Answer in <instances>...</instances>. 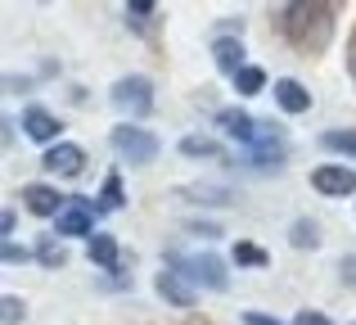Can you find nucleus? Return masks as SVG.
Masks as SVG:
<instances>
[{"label": "nucleus", "mask_w": 356, "mask_h": 325, "mask_svg": "<svg viewBox=\"0 0 356 325\" xmlns=\"http://www.w3.org/2000/svg\"><path fill=\"white\" fill-rule=\"evenodd\" d=\"M293 325H330V317H321V312H298Z\"/></svg>", "instance_id": "obj_26"}, {"label": "nucleus", "mask_w": 356, "mask_h": 325, "mask_svg": "<svg viewBox=\"0 0 356 325\" xmlns=\"http://www.w3.org/2000/svg\"><path fill=\"white\" fill-rule=\"evenodd\" d=\"M212 54H217V68L230 72V77H239V72L248 68V63H243V41H239V36H217Z\"/></svg>", "instance_id": "obj_14"}, {"label": "nucleus", "mask_w": 356, "mask_h": 325, "mask_svg": "<svg viewBox=\"0 0 356 325\" xmlns=\"http://www.w3.org/2000/svg\"><path fill=\"white\" fill-rule=\"evenodd\" d=\"M289 239H293V248H316V244H321V235H316V221L298 217L293 230H289Z\"/></svg>", "instance_id": "obj_21"}, {"label": "nucleus", "mask_w": 356, "mask_h": 325, "mask_svg": "<svg viewBox=\"0 0 356 325\" xmlns=\"http://www.w3.org/2000/svg\"><path fill=\"white\" fill-rule=\"evenodd\" d=\"M172 267L181 276H190L194 285H208V290H226V285H230L226 262H221V257H212V253H203V257H172Z\"/></svg>", "instance_id": "obj_4"}, {"label": "nucleus", "mask_w": 356, "mask_h": 325, "mask_svg": "<svg viewBox=\"0 0 356 325\" xmlns=\"http://www.w3.org/2000/svg\"><path fill=\"white\" fill-rule=\"evenodd\" d=\"M217 127L230 136V141H239V145H257L261 141V122H252L243 109H221V113H217Z\"/></svg>", "instance_id": "obj_11"}, {"label": "nucleus", "mask_w": 356, "mask_h": 325, "mask_svg": "<svg viewBox=\"0 0 356 325\" xmlns=\"http://www.w3.org/2000/svg\"><path fill=\"white\" fill-rule=\"evenodd\" d=\"M27 248H18V244H5V267H18V262H27Z\"/></svg>", "instance_id": "obj_25"}, {"label": "nucleus", "mask_w": 356, "mask_h": 325, "mask_svg": "<svg viewBox=\"0 0 356 325\" xmlns=\"http://www.w3.org/2000/svg\"><path fill=\"white\" fill-rule=\"evenodd\" d=\"M312 185L321 194H330V199H348V194H356V172L348 163H325L312 172Z\"/></svg>", "instance_id": "obj_5"}, {"label": "nucleus", "mask_w": 356, "mask_h": 325, "mask_svg": "<svg viewBox=\"0 0 356 325\" xmlns=\"http://www.w3.org/2000/svg\"><path fill=\"white\" fill-rule=\"evenodd\" d=\"M154 290L163 294V299L172 303V308H194V280H190V276H181V271H176L172 262H167L163 271H158Z\"/></svg>", "instance_id": "obj_7"}, {"label": "nucleus", "mask_w": 356, "mask_h": 325, "mask_svg": "<svg viewBox=\"0 0 356 325\" xmlns=\"http://www.w3.org/2000/svg\"><path fill=\"white\" fill-rule=\"evenodd\" d=\"M235 262H239V267H266L270 257L261 253L257 244H248V239H239V244H235Z\"/></svg>", "instance_id": "obj_22"}, {"label": "nucleus", "mask_w": 356, "mask_h": 325, "mask_svg": "<svg viewBox=\"0 0 356 325\" xmlns=\"http://www.w3.org/2000/svg\"><path fill=\"white\" fill-rule=\"evenodd\" d=\"M235 90L239 95H261V90H266V72H261L257 63H248V68L235 77Z\"/></svg>", "instance_id": "obj_19"}, {"label": "nucleus", "mask_w": 356, "mask_h": 325, "mask_svg": "<svg viewBox=\"0 0 356 325\" xmlns=\"http://www.w3.org/2000/svg\"><path fill=\"white\" fill-rule=\"evenodd\" d=\"M348 68H352V77H356V45H352V54H348Z\"/></svg>", "instance_id": "obj_28"}, {"label": "nucleus", "mask_w": 356, "mask_h": 325, "mask_svg": "<svg viewBox=\"0 0 356 325\" xmlns=\"http://www.w3.org/2000/svg\"><path fill=\"white\" fill-rule=\"evenodd\" d=\"M280 159H284V145L280 141H266V136H261V141L252 145V163L257 167H280Z\"/></svg>", "instance_id": "obj_20"}, {"label": "nucleus", "mask_w": 356, "mask_h": 325, "mask_svg": "<svg viewBox=\"0 0 356 325\" xmlns=\"http://www.w3.org/2000/svg\"><path fill=\"white\" fill-rule=\"evenodd\" d=\"M23 203H27V212H36V217H59L68 203H63V194L54 190V185H45V181H32V185H23Z\"/></svg>", "instance_id": "obj_10"}, {"label": "nucleus", "mask_w": 356, "mask_h": 325, "mask_svg": "<svg viewBox=\"0 0 356 325\" xmlns=\"http://www.w3.org/2000/svg\"><path fill=\"white\" fill-rule=\"evenodd\" d=\"M275 104L284 109V113H307V109H312V90L302 86V81H293V77H280L275 81Z\"/></svg>", "instance_id": "obj_12"}, {"label": "nucleus", "mask_w": 356, "mask_h": 325, "mask_svg": "<svg viewBox=\"0 0 356 325\" xmlns=\"http://www.w3.org/2000/svg\"><path fill=\"white\" fill-rule=\"evenodd\" d=\"M36 262H41V267H50V271H59V267L68 262V248H63L54 235H45L41 244H36Z\"/></svg>", "instance_id": "obj_17"}, {"label": "nucleus", "mask_w": 356, "mask_h": 325, "mask_svg": "<svg viewBox=\"0 0 356 325\" xmlns=\"http://www.w3.org/2000/svg\"><path fill=\"white\" fill-rule=\"evenodd\" d=\"M321 145L330 154H348V159H356V132H352V127H348V132H325Z\"/></svg>", "instance_id": "obj_18"}, {"label": "nucleus", "mask_w": 356, "mask_h": 325, "mask_svg": "<svg viewBox=\"0 0 356 325\" xmlns=\"http://www.w3.org/2000/svg\"><path fill=\"white\" fill-rule=\"evenodd\" d=\"M113 104L131 118H145L154 109V81L149 77H122L113 81Z\"/></svg>", "instance_id": "obj_3"}, {"label": "nucleus", "mask_w": 356, "mask_h": 325, "mask_svg": "<svg viewBox=\"0 0 356 325\" xmlns=\"http://www.w3.org/2000/svg\"><path fill=\"white\" fill-rule=\"evenodd\" d=\"M149 14H154V5H149V0H131V5H127V23L131 27H145Z\"/></svg>", "instance_id": "obj_23"}, {"label": "nucleus", "mask_w": 356, "mask_h": 325, "mask_svg": "<svg viewBox=\"0 0 356 325\" xmlns=\"http://www.w3.org/2000/svg\"><path fill=\"white\" fill-rule=\"evenodd\" d=\"M95 212L99 208H90V199H68V208L54 217V235H86L90 239L95 235V226H90Z\"/></svg>", "instance_id": "obj_6"}, {"label": "nucleus", "mask_w": 356, "mask_h": 325, "mask_svg": "<svg viewBox=\"0 0 356 325\" xmlns=\"http://www.w3.org/2000/svg\"><path fill=\"white\" fill-rule=\"evenodd\" d=\"M181 154H185V159H221V145L212 141V136H185Z\"/></svg>", "instance_id": "obj_15"}, {"label": "nucleus", "mask_w": 356, "mask_h": 325, "mask_svg": "<svg viewBox=\"0 0 356 325\" xmlns=\"http://www.w3.org/2000/svg\"><path fill=\"white\" fill-rule=\"evenodd\" d=\"M248 325H284V321H275V317H266V312H248V317H243Z\"/></svg>", "instance_id": "obj_27"}, {"label": "nucleus", "mask_w": 356, "mask_h": 325, "mask_svg": "<svg viewBox=\"0 0 356 325\" xmlns=\"http://www.w3.org/2000/svg\"><path fill=\"white\" fill-rule=\"evenodd\" d=\"M280 23H284V36L298 45V50H325L334 36V9L330 5H284L280 9Z\"/></svg>", "instance_id": "obj_1"}, {"label": "nucleus", "mask_w": 356, "mask_h": 325, "mask_svg": "<svg viewBox=\"0 0 356 325\" xmlns=\"http://www.w3.org/2000/svg\"><path fill=\"white\" fill-rule=\"evenodd\" d=\"M113 150H118V159L122 163H154L158 159V136L154 132H145V127H113Z\"/></svg>", "instance_id": "obj_2"}, {"label": "nucleus", "mask_w": 356, "mask_h": 325, "mask_svg": "<svg viewBox=\"0 0 356 325\" xmlns=\"http://www.w3.org/2000/svg\"><path fill=\"white\" fill-rule=\"evenodd\" d=\"M81 163H86V150H81V145H72V141L50 145V150H45V159H41V167H45V172H54V176H77Z\"/></svg>", "instance_id": "obj_8"}, {"label": "nucleus", "mask_w": 356, "mask_h": 325, "mask_svg": "<svg viewBox=\"0 0 356 325\" xmlns=\"http://www.w3.org/2000/svg\"><path fill=\"white\" fill-rule=\"evenodd\" d=\"M122 203H127V194H122V176H118V172H108V176H104V190H99V203H95V208H99V212H118Z\"/></svg>", "instance_id": "obj_16"}, {"label": "nucleus", "mask_w": 356, "mask_h": 325, "mask_svg": "<svg viewBox=\"0 0 356 325\" xmlns=\"http://www.w3.org/2000/svg\"><path fill=\"white\" fill-rule=\"evenodd\" d=\"M23 132L27 141H41V145H59V118L41 104H27L23 109Z\"/></svg>", "instance_id": "obj_9"}, {"label": "nucleus", "mask_w": 356, "mask_h": 325, "mask_svg": "<svg viewBox=\"0 0 356 325\" xmlns=\"http://www.w3.org/2000/svg\"><path fill=\"white\" fill-rule=\"evenodd\" d=\"M0 317H5V325H18L23 321V299H18V294H5V299H0Z\"/></svg>", "instance_id": "obj_24"}, {"label": "nucleus", "mask_w": 356, "mask_h": 325, "mask_svg": "<svg viewBox=\"0 0 356 325\" xmlns=\"http://www.w3.org/2000/svg\"><path fill=\"white\" fill-rule=\"evenodd\" d=\"M86 257L90 262H99L104 271H122V257H118V239L104 235V230H95V235L86 239Z\"/></svg>", "instance_id": "obj_13"}]
</instances>
